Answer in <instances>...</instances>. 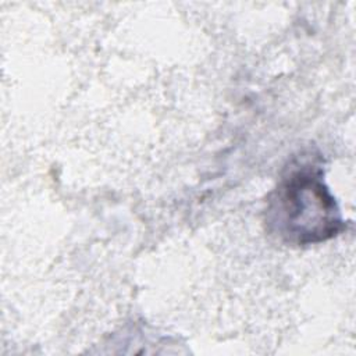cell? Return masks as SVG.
Listing matches in <instances>:
<instances>
[{"label":"cell","instance_id":"1","mask_svg":"<svg viewBox=\"0 0 356 356\" xmlns=\"http://www.w3.org/2000/svg\"><path fill=\"white\" fill-rule=\"evenodd\" d=\"M267 232L286 245L325 242L345 228L335 197L314 163L291 165L267 197Z\"/></svg>","mask_w":356,"mask_h":356}]
</instances>
